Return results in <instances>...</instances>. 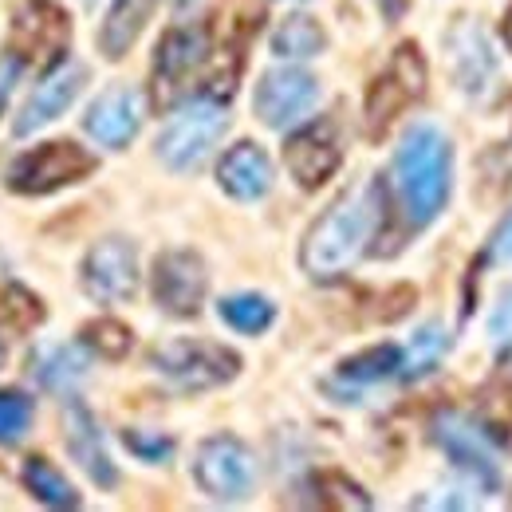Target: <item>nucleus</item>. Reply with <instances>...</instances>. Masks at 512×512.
<instances>
[{
	"label": "nucleus",
	"instance_id": "nucleus-1",
	"mask_svg": "<svg viewBox=\"0 0 512 512\" xmlns=\"http://www.w3.org/2000/svg\"><path fill=\"white\" fill-rule=\"evenodd\" d=\"M386 213V190L379 178L359 182L347 193H339L331 201V209L308 229L300 264L312 280H335L343 276L359 256L367 253V245L375 241V229Z\"/></svg>",
	"mask_w": 512,
	"mask_h": 512
},
{
	"label": "nucleus",
	"instance_id": "nucleus-2",
	"mask_svg": "<svg viewBox=\"0 0 512 512\" xmlns=\"http://www.w3.org/2000/svg\"><path fill=\"white\" fill-rule=\"evenodd\" d=\"M394 182L410 225H430L446 209L453 190V146L446 134L430 123L406 130L394 154Z\"/></svg>",
	"mask_w": 512,
	"mask_h": 512
},
{
	"label": "nucleus",
	"instance_id": "nucleus-3",
	"mask_svg": "<svg viewBox=\"0 0 512 512\" xmlns=\"http://www.w3.org/2000/svg\"><path fill=\"white\" fill-rule=\"evenodd\" d=\"M213 60V28L209 24H182L170 28L154 52L150 71V107L170 111L182 103V95L201 79V71Z\"/></svg>",
	"mask_w": 512,
	"mask_h": 512
},
{
	"label": "nucleus",
	"instance_id": "nucleus-4",
	"mask_svg": "<svg viewBox=\"0 0 512 512\" xmlns=\"http://www.w3.org/2000/svg\"><path fill=\"white\" fill-rule=\"evenodd\" d=\"M430 438L481 497H493L501 489V461L493 449V434L485 426H477L457 410H442L430 422Z\"/></svg>",
	"mask_w": 512,
	"mask_h": 512
},
{
	"label": "nucleus",
	"instance_id": "nucleus-5",
	"mask_svg": "<svg viewBox=\"0 0 512 512\" xmlns=\"http://www.w3.org/2000/svg\"><path fill=\"white\" fill-rule=\"evenodd\" d=\"M426 95V60L418 52V44H398L390 64L383 67V75L367 87L363 99V123L371 138H383L390 123Z\"/></svg>",
	"mask_w": 512,
	"mask_h": 512
},
{
	"label": "nucleus",
	"instance_id": "nucleus-6",
	"mask_svg": "<svg viewBox=\"0 0 512 512\" xmlns=\"http://www.w3.org/2000/svg\"><path fill=\"white\" fill-rule=\"evenodd\" d=\"M229 127V115H225V99H213V95H197L190 99L158 138V158L170 166V170H193L205 162V154L217 146V138Z\"/></svg>",
	"mask_w": 512,
	"mask_h": 512
},
{
	"label": "nucleus",
	"instance_id": "nucleus-7",
	"mask_svg": "<svg viewBox=\"0 0 512 512\" xmlns=\"http://www.w3.org/2000/svg\"><path fill=\"white\" fill-rule=\"evenodd\" d=\"M154 371L178 390H213L237 379L241 355L209 339H174L154 351Z\"/></svg>",
	"mask_w": 512,
	"mask_h": 512
},
{
	"label": "nucleus",
	"instance_id": "nucleus-8",
	"mask_svg": "<svg viewBox=\"0 0 512 512\" xmlns=\"http://www.w3.org/2000/svg\"><path fill=\"white\" fill-rule=\"evenodd\" d=\"M71 44V20L56 0H24L8 28V48L16 60L36 64L44 71L64 64Z\"/></svg>",
	"mask_w": 512,
	"mask_h": 512
},
{
	"label": "nucleus",
	"instance_id": "nucleus-9",
	"mask_svg": "<svg viewBox=\"0 0 512 512\" xmlns=\"http://www.w3.org/2000/svg\"><path fill=\"white\" fill-rule=\"evenodd\" d=\"M91 170H95V158L83 146L60 138V142H44V146L20 154L8 170V190L40 197V193L64 190L71 182H83Z\"/></svg>",
	"mask_w": 512,
	"mask_h": 512
},
{
	"label": "nucleus",
	"instance_id": "nucleus-10",
	"mask_svg": "<svg viewBox=\"0 0 512 512\" xmlns=\"http://www.w3.org/2000/svg\"><path fill=\"white\" fill-rule=\"evenodd\" d=\"M197 485L213 497V501H245L253 493L256 465L253 453L241 446L233 434H217L197 449Z\"/></svg>",
	"mask_w": 512,
	"mask_h": 512
},
{
	"label": "nucleus",
	"instance_id": "nucleus-11",
	"mask_svg": "<svg viewBox=\"0 0 512 512\" xmlns=\"http://www.w3.org/2000/svg\"><path fill=\"white\" fill-rule=\"evenodd\" d=\"M83 292L95 304H130L138 292V253L123 237L99 241L83 260Z\"/></svg>",
	"mask_w": 512,
	"mask_h": 512
},
{
	"label": "nucleus",
	"instance_id": "nucleus-12",
	"mask_svg": "<svg viewBox=\"0 0 512 512\" xmlns=\"http://www.w3.org/2000/svg\"><path fill=\"white\" fill-rule=\"evenodd\" d=\"M150 288H154V300H158L162 312L182 316V320L197 316L201 300H205V264H201V256L190 253V249L162 253L154 260Z\"/></svg>",
	"mask_w": 512,
	"mask_h": 512
},
{
	"label": "nucleus",
	"instance_id": "nucleus-13",
	"mask_svg": "<svg viewBox=\"0 0 512 512\" xmlns=\"http://www.w3.org/2000/svg\"><path fill=\"white\" fill-rule=\"evenodd\" d=\"M320 99V83L300 67H276L256 87V119L264 127L280 130L304 119Z\"/></svg>",
	"mask_w": 512,
	"mask_h": 512
},
{
	"label": "nucleus",
	"instance_id": "nucleus-14",
	"mask_svg": "<svg viewBox=\"0 0 512 512\" xmlns=\"http://www.w3.org/2000/svg\"><path fill=\"white\" fill-rule=\"evenodd\" d=\"M284 162L292 170V178L304 190H320L323 182L339 170L343 162V146H339V127L331 119H316L308 127H300L284 142Z\"/></svg>",
	"mask_w": 512,
	"mask_h": 512
},
{
	"label": "nucleus",
	"instance_id": "nucleus-15",
	"mask_svg": "<svg viewBox=\"0 0 512 512\" xmlns=\"http://www.w3.org/2000/svg\"><path fill=\"white\" fill-rule=\"evenodd\" d=\"M83 83H87V67L83 64L52 67V71L44 75V83L32 91V99L24 103L20 119L12 123V134H16V138H28L32 130H40L44 123L60 119L67 107L75 103V95L83 91Z\"/></svg>",
	"mask_w": 512,
	"mask_h": 512
},
{
	"label": "nucleus",
	"instance_id": "nucleus-16",
	"mask_svg": "<svg viewBox=\"0 0 512 512\" xmlns=\"http://www.w3.org/2000/svg\"><path fill=\"white\" fill-rule=\"evenodd\" d=\"M64 438L67 449L75 457V465L99 485V489H115L119 485V469L111 465L107 446H103V434L91 418V410L83 402H67L64 406Z\"/></svg>",
	"mask_w": 512,
	"mask_h": 512
},
{
	"label": "nucleus",
	"instance_id": "nucleus-17",
	"mask_svg": "<svg viewBox=\"0 0 512 512\" xmlns=\"http://www.w3.org/2000/svg\"><path fill=\"white\" fill-rule=\"evenodd\" d=\"M138 123H142V99L130 87H111L107 95H99L87 107V119H83L87 134L99 146H111V150L130 146V138L138 134Z\"/></svg>",
	"mask_w": 512,
	"mask_h": 512
},
{
	"label": "nucleus",
	"instance_id": "nucleus-18",
	"mask_svg": "<svg viewBox=\"0 0 512 512\" xmlns=\"http://www.w3.org/2000/svg\"><path fill=\"white\" fill-rule=\"evenodd\" d=\"M217 182L237 201H256V197H264L272 190V162L256 142H237V146H229L221 154Z\"/></svg>",
	"mask_w": 512,
	"mask_h": 512
},
{
	"label": "nucleus",
	"instance_id": "nucleus-19",
	"mask_svg": "<svg viewBox=\"0 0 512 512\" xmlns=\"http://www.w3.org/2000/svg\"><path fill=\"white\" fill-rule=\"evenodd\" d=\"M493 52H489V40L477 24H461L457 36H453V75H457V87L465 95H481L493 79Z\"/></svg>",
	"mask_w": 512,
	"mask_h": 512
},
{
	"label": "nucleus",
	"instance_id": "nucleus-20",
	"mask_svg": "<svg viewBox=\"0 0 512 512\" xmlns=\"http://www.w3.org/2000/svg\"><path fill=\"white\" fill-rule=\"evenodd\" d=\"M154 8H158V0H115L111 4L107 24L99 32V48H103L107 60H123L127 56L134 48V40L142 36V28H146Z\"/></svg>",
	"mask_w": 512,
	"mask_h": 512
},
{
	"label": "nucleus",
	"instance_id": "nucleus-21",
	"mask_svg": "<svg viewBox=\"0 0 512 512\" xmlns=\"http://www.w3.org/2000/svg\"><path fill=\"white\" fill-rule=\"evenodd\" d=\"M446 351H449V335L442 323H426V327H418V335H414L410 347L402 351L398 379H402V383H418V379H426L430 371H438V363L446 359Z\"/></svg>",
	"mask_w": 512,
	"mask_h": 512
},
{
	"label": "nucleus",
	"instance_id": "nucleus-22",
	"mask_svg": "<svg viewBox=\"0 0 512 512\" xmlns=\"http://www.w3.org/2000/svg\"><path fill=\"white\" fill-rule=\"evenodd\" d=\"M323 44H327L323 28L312 16H304V12L280 20V28L272 32V52L280 60H312V56L323 52Z\"/></svg>",
	"mask_w": 512,
	"mask_h": 512
},
{
	"label": "nucleus",
	"instance_id": "nucleus-23",
	"mask_svg": "<svg viewBox=\"0 0 512 512\" xmlns=\"http://www.w3.org/2000/svg\"><path fill=\"white\" fill-rule=\"evenodd\" d=\"M24 489L48 509H79V493L67 485L64 473L44 457H28L24 461Z\"/></svg>",
	"mask_w": 512,
	"mask_h": 512
},
{
	"label": "nucleus",
	"instance_id": "nucleus-24",
	"mask_svg": "<svg viewBox=\"0 0 512 512\" xmlns=\"http://www.w3.org/2000/svg\"><path fill=\"white\" fill-rule=\"evenodd\" d=\"M398 367H402V347L379 343V347H371V351H359V355L343 359V363H339V379L351 386L383 383L390 375H398Z\"/></svg>",
	"mask_w": 512,
	"mask_h": 512
},
{
	"label": "nucleus",
	"instance_id": "nucleus-25",
	"mask_svg": "<svg viewBox=\"0 0 512 512\" xmlns=\"http://www.w3.org/2000/svg\"><path fill=\"white\" fill-rule=\"evenodd\" d=\"M217 312H221V320L229 323L233 331H241V335H260V331H268L272 320H276L272 300H264V296H256V292L225 296V300L217 304Z\"/></svg>",
	"mask_w": 512,
	"mask_h": 512
},
{
	"label": "nucleus",
	"instance_id": "nucleus-26",
	"mask_svg": "<svg viewBox=\"0 0 512 512\" xmlns=\"http://www.w3.org/2000/svg\"><path fill=\"white\" fill-rule=\"evenodd\" d=\"M36 363H40L36 379L48 390H71L75 383H83V375H87V355L79 347H52Z\"/></svg>",
	"mask_w": 512,
	"mask_h": 512
},
{
	"label": "nucleus",
	"instance_id": "nucleus-27",
	"mask_svg": "<svg viewBox=\"0 0 512 512\" xmlns=\"http://www.w3.org/2000/svg\"><path fill=\"white\" fill-rule=\"evenodd\" d=\"M44 320V304L20 288V284H4L0 288V323L12 327V331H32L36 323Z\"/></svg>",
	"mask_w": 512,
	"mask_h": 512
},
{
	"label": "nucleus",
	"instance_id": "nucleus-28",
	"mask_svg": "<svg viewBox=\"0 0 512 512\" xmlns=\"http://www.w3.org/2000/svg\"><path fill=\"white\" fill-rule=\"evenodd\" d=\"M83 343L91 347V351H99L103 359H127L130 347H134V335H130L127 323L119 320H91L83 327Z\"/></svg>",
	"mask_w": 512,
	"mask_h": 512
},
{
	"label": "nucleus",
	"instance_id": "nucleus-29",
	"mask_svg": "<svg viewBox=\"0 0 512 512\" xmlns=\"http://www.w3.org/2000/svg\"><path fill=\"white\" fill-rule=\"evenodd\" d=\"M312 489L320 493L316 501L327 505V509H371V497L355 481H347L343 473H320L312 481Z\"/></svg>",
	"mask_w": 512,
	"mask_h": 512
},
{
	"label": "nucleus",
	"instance_id": "nucleus-30",
	"mask_svg": "<svg viewBox=\"0 0 512 512\" xmlns=\"http://www.w3.org/2000/svg\"><path fill=\"white\" fill-rule=\"evenodd\" d=\"M28 426H32V398L0 390V442L4 446L20 442L28 434Z\"/></svg>",
	"mask_w": 512,
	"mask_h": 512
},
{
	"label": "nucleus",
	"instance_id": "nucleus-31",
	"mask_svg": "<svg viewBox=\"0 0 512 512\" xmlns=\"http://www.w3.org/2000/svg\"><path fill=\"white\" fill-rule=\"evenodd\" d=\"M489 339L497 351H512V284L497 292V308L489 316Z\"/></svg>",
	"mask_w": 512,
	"mask_h": 512
},
{
	"label": "nucleus",
	"instance_id": "nucleus-32",
	"mask_svg": "<svg viewBox=\"0 0 512 512\" xmlns=\"http://www.w3.org/2000/svg\"><path fill=\"white\" fill-rule=\"evenodd\" d=\"M123 442H127L130 453H138L142 461H166V457L174 453V442L162 438V434H134V430H127Z\"/></svg>",
	"mask_w": 512,
	"mask_h": 512
},
{
	"label": "nucleus",
	"instance_id": "nucleus-33",
	"mask_svg": "<svg viewBox=\"0 0 512 512\" xmlns=\"http://www.w3.org/2000/svg\"><path fill=\"white\" fill-rule=\"evenodd\" d=\"M20 67H24V60H16L12 52L0 56V115H4V107H8V95H12L16 79H20Z\"/></svg>",
	"mask_w": 512,
	"mask_h": 512
},
{
	"label": "nucleus",
	"instance_id": "nucleus-34",
	"mask_svg": "<svg viewBox=\"0 0 512 512\" xmlns=\"http://www.w3.org/2000/svg\"><path fill=\"white\" fill-rule=\"evenodd\" d=\"M489 256H493V260H512V209L505 213V221L497 225V233H493Z\"/></svg>",
	"mask_w": 512,
	"mask_h": 512
},
{
	"label": "nucleus",
	"instance_id": "nucleus-35",
	"mask_svg": "<svg viewBox=\"0 0 512 512\" xmlns=\"http://www.w3.org/2000/svg\"><path fill=\"white\" fill-rule=\"evenodd\" d=\"M379 8H383L386 20H398V16L410 8V0H379Z\"/></svg>",
	"mask_w": 512,
	"mask_h": 512
},
{
	"label": "nucleus",
	"instance_id": "nucleus-36",
	"mask_svg": "<svg viewBox=\"0 0 512 512\" xmlns=\"http://www.w3.org/2000/svg\"><path fill=\"white\" fill-rule=\"evenodd\" d=\"M501 40H505V48L512 52V4L505 8V20H501Z\"/></svg>",
	"mask_w": 512,
	"mask_h": 512
},
{
	"label": "nucleus",
	"instance_id": "nucleus-37",
	"mask_svg": "<svg viewBox=\"0 0 512 512\" xmlns=\"http://www.w3.org/2000/svg\"><path fill=\"white\" fill-rule=\"evenodd\" d=\"M509 115H512V95H509Z\"/></svg>",
	"mask_w": 512,
	"mask_h": 512
},
{
	"label": "nucleus",
	"instance_id": "nucleus-38",
	"mask_svg": "<svg viewBox=\"0 0 512 512\" xmlns=\"http://www.w3.org/2000/svg\"><path fill=\"white\" fill-rule=\"evenodd\" d=\"M0 359H4V351H0Z\"/></svg>",
	"mask_w": 512,
	"mask_h": 512
}]
</instances>
